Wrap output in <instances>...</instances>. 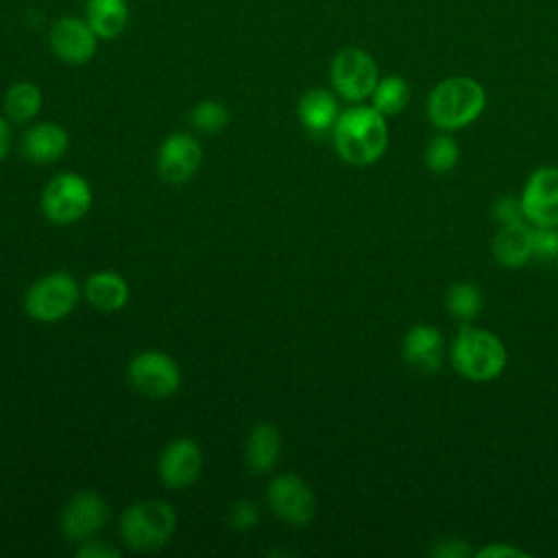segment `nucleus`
Listing matches in <instances>:
<instances>
[{"instance_id": "nucleus-33", "label": "nucleus", "mask_w": 558, "mask_h": 558, "mask_svg": "<svg viewBox=\"0 0 558 558\" xmlns=\"http://www.w3.org/2000/svg\"><path fill=\"white\" fill-rule=\"evenodd\" d=\"M9 148H11V129H9L7 120L0 118V161L7 157Z\"/></svg>"}, {"instance_id": "nucleus-5", "label": "nucleus", "mask_w": 558, "mask_h": 558, "mask_svg": "<svg viewBox=\"0 0 558 558\" xmlns=\"http://www.w3.org/2000/svg\"><path fill=\"white\" fill-rule=\"evenodd\" d=\"M329 81L340 98L362 102L371 98L379 81V68L368 50L360 46H344L329 63Z\"/></svg>"}, {"instance_id": "nucleus-34", "label": "nucleus", "mask_w": 558, "mask_h": 558, "mask_svg": "<svg viewBox=\"0 0 558 558\" xmlns=\"http://www.w3.org/2000/svg\"><path fill=\"white\" fill-rule=\"evenodd\" d=\"M556 272H558V257H556Z\"/></svg>"}, {"instance_id": "nucleus-14", "label": "nucleus", "mask_w": 558, "mask_h": 558, "mask_svg": "<svg viewBox=\"0 0 558 558\" xmlns=\"http://www.w3.org/2000/svg\"><path fill=\"white\" fill-rule=\"evenodd\" d=\"M201 471H203V453L192 438L172 440L159 456V464H157L159 480L172 490H183L192 486L201 477Z\"/></svg>"}, {"instance_id": "nucleus-25", "label": "nucleus", "mask_w": 558, "mask_h": 558, "mask_svg": "<svg viewBox=\"0 0 558 558\" xmlns=\"http://www.w3.org/2000/svg\"><path fill=\"white\" fill-rule=\"evenodd\" d=\"M190 122L198 133H220L229 124V109L218 100H201L190 111Z\"/></svg>"}, {"instance_id": "nucleus-20", "label": "nucleus", "mask_w": 558, "mask_h": 558, "mask_svg": "<svg viewBox=\"0 0 558 558\" xmlns=\"http://www.w3.org/2000/svg\"><path fill=\"white\" fill-rule=\"evenodd\" d=\"M83 294L96 310L118 312L129 301V286L118 272L100 270L87 277Z\"/></svg>"}, {"instance_id": "nucleus-24", "label": "nucleus", "mask_w": 558, "mask_h": 558, "mask_svg": "<svg viewBox=\"0 0 558 558\" xmlns=\"http://www.w3.org/2000/svg\"><path fill=\"white\" fill-rule=\"evenodd\" d=\"M482 307H484V299L475 283L456 281L449 286L447 296H445V310L451 318H456L460 323H471L480 316Z\"/></svg>"}, {"instance_id": "nucleus-1", "label": "nucleus", "mask_w": 558, "mask_h": 558, "mask_svg": "<svg viewBox=\"0 0 558 558\" xmlns=\"http://www.w3.org/2000/svg\"><path fill=\"white\" fill-rule=\"evenodd\" d=\"M338 155L351 166L375 163L388 146V124L373 105H353L340 111L331 129Z\"/></svg>"}, {"instance_id": "nucleus-2", "label": "nucleus", "mask_w": 558, "mask_h": 558, "mask_svg": "<svg viewBox=\"0 0 558 558\" xmlns=\"http://www.w3.org/2000/svg\"><path fill=\"white\" fill-rule=\"evenodd\" d=\"M486 107V89L473 76H447L438 81L425 102L427 120L440 131H460L475 122Z\"/></svg>"}, {"instance_id": "nucleus-13", "label": "nucleus", "mask_w": 558, "mask_h": 558, "mask_svg": "<svg viewBox=\"0 0 558 558\" xmlns=\"http://www.w3.org/2000/svg\"><path fill=\"white\" fill-rule=\"evenodd\" d=\"M203 161V148L190 133L168 135L157 150V172L168 183H185Z\"/></svg>"}, {"instance_id": "nucleus-28", "label": "nucleus", "mask_w": 558, "mask_h": 558, "mask_svg": "<svg viewBox=\"0 0 558 558\" xmlns=\"http://www.w3.org/2000/svg\"><path fill=\"white\" fill-rule=\"evenodd\" d=\"M493 218L499 225H512V222H523V207H521V198H512V196H501L495 201L493 205Z\"/></svg>"}, {"instance_id": "nucleus-8", "label": "nucleus", "mask_w": 558, "mask_h": 558, "mask_svg": "<svg viewBox=\"0 0 558 558\" xmlns=\"http://www.w3.org/2000/svg\"><path fill=\"white\" fill-rule=\"evenodd\" d=\"M133 390L148 399H166L181 386V371L177 362L161 351H142L126 368Z\"/></svg>"}, {"instance_id": "nucleus-18", "label": "nucleus", "mask_w": 558, "mask_h": 558, "mask_svg": "<svg viewBox=\"0 0 558 558\" xmlns=\"http://www.w3.org/2000/svg\"><path fill=\"white\" fill-rule=\"evenodd\" d=\"M299 122L312 133L323 135L329 133L340 116V107L336 96L325 87H312L307 89L296 105Z\"/></svg>"}, {"instance_id": "nucleus-16", "label": "nucleus", "mask_w": 558, "mask_h": 558, "mask_svg": "<svg viewBox=\"0 0 558 558\" xmlns=\"http://www.w3.org/2000/svg\"><path fill=\"white\" fill-rule=\"evenodd\" d=\"M70 146L68 131L54 122H37L26 129L20 142L22 157L33 163H54Z\"/></svg>"}, {"instance_id": "nucleus-10", "label": "nucleus", "mask_w": 558, "mask_h": 558, "mask_svg": "<svg viewBox=\"0 0 558 558\" xmlns=\"http://www.w3.org/2000/svg\"><path fill=\"white\" fill-rule=\"evenodd\" d=\"M523 216L536 227H558V168H536L521 190Z\"/></svg>"}, {"instance_id": "nucleus-32", "label": "nucleus", "mask_w": 558, "mask_h": 558, "mask_svg": "<svg viewBox=\"0 0 558 558\" xmlns=\"http://www.w3.org/2000/svg\"><path fill=\"white\" fill-rule=\"evenodd\" d=\"M477 558H527L530 554L519 549V547H512V545H501V543H495V545H486L482 549L475 551Z\"/></svg>"}, {"instance_id": "nucleus-29", "label": "nucleus", "mask_w": 558, "mask_h": 558, "mask_svg": "<svg viewBox=\"0 0 558 558\" xmlns=\"http://www.w3.org/2000/svg\"><path fill=\"white\" fill-rule=\"evenodd\" d=\"M257 521H259V512H257L255 504H251V501H238L229 510V523H231V527H235L240 532L255 527Z\"/></svg>"}, {"instance_id": "nucleus-21", "label": "nucleus", "mask_w": 558, "mask_h": 558, "mask_svg": "<svg viewBox=\"0 0 558 558\" xmlns=\"http://www.w3.org/2000/svg\"><path fill=\"white\" fill-rule=\"evenodd\" d=\"M131 11L126 0H87L85 20L98 39H116L124 33Z\"/></svg>"}, {"instance_id": "nucleus-30", "label": "nucleus", "mask_w": 558, "mask_h": 558, "mask_svg": "<svg viewBox=\"0 0 558 558\" xmlns=\"http://www.w3.org/2000/svg\"><path fill=\"white\" fill-rule=\"evenodd\" d=\"M471 554L475 551L462 538H442L432 549V556H438V558H466Z\"/></svg>"}, {"instance_id": "nucleus-6", "label": "nucleus", "mask_w": 558, "mask_h": 558, "mask_svg": "<svg viewBox=\"0 0 558 558\" xmlns=\"http://www.w3.org/2000/svg\"><path fill=\"white\" fill-rule=\"evenodd\" d=\"M81 296L78 283L70 272H50L37 279L24 299L26 314L39 323H57L72 314Z\"/></svg>"}, {"instance_id": "nucleus-15", "label": "nucleus", "mask_w": 558, "mask_h": 558, "mask_svg": "<svg viewBox=\"0 0 558 558\" xmlns=\"http://www.w3.org/2000/svg\"><path fill=\"white\" fill-rule=\"evenodd\" d=\"M403 360L423 375H434L442 366L445 338L434 325H414L408 329L401 342Z\"/></svg>"}, {"instance_id": "nucleus-3", "label": "nucleus", "mask_w": 558, "mask_h": 558, "mask_svg": "<svg viewBox=\"0 0 558 558\" xmlns=\"http://www.w3.org/2000/svg\"><path fill=\"white\" fill-rule=\"evenodd\" d=\"M449 357L453 368L471 381H490L506 368L508 353L504 342L488 329L462 323L456 333Z\"/></svg>"}, {"instance_id": "nucleus-31", "label": "nucleus", "mask_w": 558, "mask_h": 558, "mask_svg": "<svg viewBox=\"0 0 558 558\" xmlns=\"http://www.w3.org/2000/svg\"><path fill=\"white\" fill-rule=\"evenodd\" d=\"M120 551L111 545H107L105 541H94V538H87L78 545L76 549V558H118Z\"/></svg>"}, {"instance_id": "nucleus-17", "label": "nucleus", "mask_w": 558, "mask_h": 558, "mask_svg": "<svg viewBox=\"0 0 558 558\" xmlns=\"http://www.w3.org/2000/svg\"><path fill=\"white\" fill-rule=\"evenodd\" d=\"M493 255L504 268H521L534 259L532 225L527 220L501 225L493 238Z\"/></svg>"}, {"instance_id": "nucleus-27", "label": "nucleus", "mask_w": 558, "mask_h": 558, "mask_svg": "<svg viewBox=\"0 0 558 558\" xmlns=\"http://www.w3.org/2000/svg\"><path fill=\"white\" fill-rule=\"evenodd\" d=\"M532 248L534 259L554 262L558 257V229L532 225Z\"/></svg>"}, {"instance_id": "nucleus-9", "label": "nucleus", "mask_w": 558, "mask_h": 558, "mask_svg": "<svg viewBox=\"0 0 558 558\" xmlns=\"http://www.w3.org/2000/svg\"><path fill=\"white\" fill-rule=\"evenodd\" d=\"M98 35L85 17L65 15L52 22L48 44L52 54L70 65H85L98 52Z\"/></svg>"}, {"instance_id": "nucleus-11", "label": "nucleus", "mask_w": 558, "mask_h": 558, "mask_svg": "<svg viewBox=\"0 0 558 558\" xmlns=\"http://www.w3.org/2000/svg\"><path fill=\"white\" fill-rule=\"evenodd\" d=\"M266 501L270 510L290 525H307L316 512L312 488L299 475L286 473L270 482Z\"/></svg>"}, {"instance_id": "nucleus-26", "label": "nucleus", "mask_w": 558, "mask_h": 558, "mask_svg": "<svg viewBox=\"0 0 558 558\" xmlns=\"http://www.w3.org/2000/svg\"><path fill=\"white\" fill-rule=\"evenodd\" d=\"M460 159V148L451 135H436L425 148V163L432 172H449Z\"/></svg>"}, {"instance_id": "nucleus-19", "label": "nucleus", "mask_w": 558, "mask_h": 558, "mask_svg": "<svg viewBox=\"0 0 558 558\" xmlns=\"http://www.w3.org/2000/svg\"><path fill=\"white\" fill-rule=\"evenodd\" d=\"M281 453V436L272 423H259L251 429L244 447V460L251 473H268Z\"/></svg>"}, {"instance_id": "nucleus-23", "label": "nucleus", "mask_w": 558, "mask_h": 558, "mask_svg": "<svg viewBox=\"0 0 558 558\" xmlns=\"http://www.w3.org/2000/svg\"><path fill=\"white\" fill-rule=\"evenodd\" d=\"M410 102V85L403 76L399 74H386L379 76L373 94H371V105L381 113V116H397L401 113Z\"/></svg>"}, {"instance_id": "nucleus-7", "label": "nucleus", "mask_w": 558, "mask_h": 558, "mask_svg": "<svg viewBox=\"0 0 558 558\" xmlns=\"http://www.w3.org/2000/svg\"><path fill=\"white\" fill-rule=\"evenodd\" d=\"M92 207L89 183L74 174L61 172L48 181L41 194V209L54 225H72L81 220Z\"/></svg>"}, {"instance_id": "nucleus-22", "label": "nucleus", "mask_w": 558, "mask_h": 558, "mask_svg": "<svg viewBox=\"0 0 558 558\" xmlns=\"http://www.w3.org/2000/svg\"><path fill=\"white\" fill-rule=\"evenodd\" d=\"M44 105V94L33 81H17L4 94V113L9 120L24 124L37 118Z\"/></svg>"}, {"instance_id": "nucleus-4", "label": "nucleus", "mask_w": 558, "mask_h": 558, "mask_svg": "<svg viewBox=\"0 0 558 558\" xmlns=\"http://www.w3.org/2000/svg\"><path fill=\"white\" fill-rule=\"evenodd\" d=\"M177 527V512L168 501L146 499L129 506L120 517V536L135 551L161 549Z\"/></svg>"}, {"instance_id": "nucleus-12", "label": "nucleus", "mask_w": 558, "mask_h": 558, "mask_svg": "<svg viewBox=\"0 0 558 558\" xmlns=\"http://www.w3.org/2000/svg\"><path fill=\"white\" fill-rule=\"evenodd\" d=\"M109 521V506L107 501L94 490L76 493L63 508L59 525L68 541L83 543L94 538Z\"/></svg>"}]
</instances>
